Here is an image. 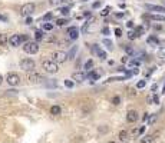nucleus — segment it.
Instances as JSON below:
<instances>
[{"mask_svg": "<svg viewBox=\"0 0 165 143\" xmlns=\"http://www.w3.org/2000/svg\"><path fill=\"white\" fill-rule=\"evenodd\" d=\"M23 50L29 54H36L39 52V44H37V42H26Z\"/></svg>", "mask_w": 165, "mask_h": 143, "instance_id": "obj_1", "label": "nucleus"}, {"mask_svg": "<svg viewBox=\"0 0 165 143\" xmlns=\"http://www.w3.org/2000/svg\"><path fill=\"white\" fill-rule=\"evenodd\" d=\"M42 64H43V69L48 72V73H58V70H59L58 63L53 62V60H45Z\"/></svg>", "mask_w": 165, "mask_h": 143, "instance_id": "obj_2", "label": "nucleus"}, {"mask_svg": "<svg viewBox=\"0 0 165 143\" xmlns=\"http://www.w3.org/2000/svg\"><path fill=\"white\" fill-rule=\"evenodd\" d=\"M35 66H36V63H35L32 59H23V60L20 62V67H22L25 72H33Z\"/></svg>", "mask_w": 165, "mask_h": 143, "instance_id": "obj_3", "label": "nucleus"}, {"mask_svg": "<svg viewBox=\"0 0 165 143\" xmlns=\"http://www.w3.org/2000/svg\"><path fill=\"white\" fill-rule=\"evenodd\" d=\"M35 11V4L33 3H26L22 6V9H20V14L22 16H30V14Z\"/></svg>", "mask_w": 165, "mask_h": 143, "instance_id": "obj_4", "label": "nucleus"}, {"mask_svg": "<svg viewBox=\"0 0 165 143\" xmlns=\"http://www.w3.org/2000/svg\"><path fill=\"white\" fill-rule=\"evenodd\" d=\"M27 80L30 83H40L42 80H45V77L40 75V73H36V72H30L29 76H27Z\"/></svg>", "mask_w": 165, "mask_h": 143, "instance_id": "obj_5", "label": "nucleus"}, {"mask_svg": "<svg viewBox=\"0 0 165 143\" xmlns=\"http://www.w3.org/2000/svg\"><path fill=\"white\" fill-rule=\"evenodd\" d=\"M6 80H7L9 85H12V86H17L19 83H20V76H19L17 73H9L7 77H6Z\"/></svg>", "mask_w": 165, "mask_h": 143, "instance_id": "obj_6", "label": "nucleus"}, {"mask_svg": "<svg viewBox=\"0 0 165 143\" xmlns=\"http://www.w3.org/2000/svg\"><path fill=\"white\" fill-rule=\"evenodd\" d=\"M52 60L56 62V63H62V62H65L66 59H68V54L65 53V52H55V53L52 54Z\"/></svg>", "mask_w": 165, "mask_h": 143, "instance_id": "obj_7", "label": "nucleus"}, {"mask_svg": "<svg viewBox=\"0 0 165 143\" xmlns=\"http://www.w3.org/2000/svg\"><path fill=\"white\" fill-rule=\"evenodd\" d=\"M7 42L10 43V46H13V47L20 46V44H22V40H20V34H13V36H10Z\"/></svg>", "mask_w": 165, "mask_h": 143, "instance_id": "obj_8", "label": "nucleus"}, {"mask_svg": "<svg viewBox=\"0 0 165 143\" xmlns=\"http://www.w3.org/2000/svg\"><path fill=\"white\" fill-rule=\"evenodd\" d=\"M68 34H69V39L72 40H76L79 37V29L76 26H72V27L68 29Z\"/></svg>", "mask_w": 165, "mask_h": 143, "instance_id": "obj_9", "label": "nucleus"}, {"mask_svg": "<svg viewBox=\"0 0 165 143\" xmlns=\"http://www.w3.org/2000/svg\"><path fill=\"white\" fill-rule=\"evenodd\" d=\"M145 9L151 11H158V13H165L164 6H155V4H145Z\"/></svg>", "mask_w": 165, "mask_h": 143, "instance_id": "obj_10", "label": "nucleus"}, {"mask_svg": "<svg viewBox=\"0 0 165 143\" xmlns=\"http://www.w3.org/2000/svg\"><path fill=\"white\" fill-rule=\"evenodd\" d=\"M126 120H128L129 123H135V122L138 120V112L136 110H129L128 113H126Z\"/></svg>", "mask_w": 165, "mask_h": 143, "instance_id": "obj_11", "label": "nucleus"}, {"mask_svg": "<svg viewBox=\"0 0 165 143\" xmlns=\"http://www.w3.org/2000/svg\"><path fill=\"white\" fill-rule=\"evenodd\" d=\"M144 19H149L154 21H165V16H162V14H145Z\"/></svg>", "mask_w": 165, "mask_h": 143, "instance_id": "obj_12", "label": "nucleus"}, {"mask_svg": "<svg viewBox=\"0 0 165 143\" xmlns=\"http://www.w3.org/2000/svg\"><path fill=\"white\" fill-rule=\"evenodd\" d=\"M85 79H86V75L82 73V72H75L73 75H72V80H75V82H78V83L83 82Z\"/></svg>", "mask_w": 165, "mask_h": 143, "instance_id": "obj_13", "label": "nucleus"}, {"mask_svg": "<svg viewBox=\"0 0 165 143\" xmlns=\"http://www.w3.org/2000/svg\"><path fill=\"white\" fill-rule=\"evenodd\" d=\"M155 136H158L157 133H155V135H145V136H142L141 140H139V143H154Z\"/></svg>", "mask_w": 165, "mask_h": 143, "instance_id": "obj_14", "label": "nucleus"}, {"mask_svg": "<svg viewBox=\"0 0 165 143\" xmlns=\"http://www.w3.org/2000/svg\"><path fill=\"white\" fill-rule=\"evenodd\" d=\"M118 139H119V142H121V143H128V140H129L128 132H126V130H121L119 135H118Z\"/></svg>", "mask_w": 165, "mask_h": 143, "instance_id": "obj_15", "label": "nucleus"}, {"mask_svg": "<svg viewBox=\"0 0 165 143\" xmlns=\"http://www.w3.org/2000/svg\"><path fill=\"white\" fill-rule=\"evenodd\" d=\"M148 43H149L151 46H158L159 44V39H158L157 36H149L148 37Z\"/></svg>", "mask_w": 165, "mask_h": 143, "instance_id": "obj_16", "label": "nucleus"}, {"mask_svg": "<svg viewBox=\"0 0 165 143\" xmlns=\"http://www.w3.org/2000/svg\"><path fill=\"white\" fill-rule=\"evenodd\" d=\"M86 77H88V79H92V82H95V80H98V79H99V75L96 73V72H88Z\"/></svg>", "mask_w": 165, "mask_h": 143, "instance_id": "obj_17", "label": "nucleus"}, {"mask_svg": "<svg viewBox=\"0 0 165 143\" xmlns=\"http://www.w3.org/2000/svg\"><path fill=\"white\" fill-rule=\"evenodd\" d=\"M50 113L53 114V116H58V114H60V113H62V109H60V106H52Z\"/></svg>", "mask_w": 165, "mask_h": 143, "instance_id": "obj_18", "label": "nucleus"}, {"mask_svg": "<svg viewBox=\"0 0 165 143\" xmlns=\"http://www.w3.org/2000/svg\"><path fill=\"white\" fill-rule=\"evenodd\" d=\"M43 37H45V34H43V32H42V30H36V32H35V39H36V42L43 40Z\"/></svg>", "mask_w": 165, "mask_h": 143, "instance_id": "obj_19", "label": "nucleus"}, {"mask_svg": "<svg viewBox=\"0 0 165 143\" xmlns=\"http://www.w3.org/2000/svg\"><path fill=\"white\" fill-rule=\"evenodd\" d=\"M52 6H58V4H62V3H68V2H72V0H49Z\"/></svg>", "mask_w": 165, "mask_h": 143, "instance_id": "obj_20", "label": "nucleus"}, {"mask_svg": "<svg viewBox=\"0 0 165 143\" xmlns=\"http://www.w3.org/2000/svg\"><path fill=\"white\" fill-rule=\"evenodd\" d=\"M76 50H78V47H76V46L72 47V50H70L69 53H68V59H73V56L76 54Z\"/></svg>", "mask_w": 165, "mask_h": 143, "instance_id": "obj_21", "label": "nucleus"}, {"mask_svg": "<svg viewBox=\"0 0 165 143\" xmlns=\"http://www.w3.org/2000/svg\"><path fill=\"white\" fill-rule=\"evenodd\" d=\"M7 36L6 34H0V46H4L6 43H7Z\"/></svg>", "mask_w": 165, "mask_h": 143, "instance_id": "obj_22", "label": "nucleus"}, {"mask_svg": "<svg viewBox=\"0 0 165 143\" xmlns=\"http://www.w3.org/2000/svg\"><path fill=\"white\" fill-rule=\"evenodd\" d=\"M96 54L99 56V59H101V60H106V53H105L103 50H99V52H98Z\"/></svg>", "mask_w": 165, "mask_h": 143, "instance_id": "obj_23", "label": "nucleus"}, {"mask_svg": "<svg viewBox=\"0 0 165 143\" xmlns=\"http://www.w3.org/2000/svg\"><path fill=\"white\" fill-rule=\"evenodd\" d=\"M66 23H68V19H58L56 20V25L58 26H65Z\"/></svg>", "mask_w": 165, "mask_h": 143, "instance_id": "obj_24", "label": "nucleus"}, {"mask_svg": "<svg viewBox=\"0 0 165 143\" xmlns=\"http://www.w3.org/2000/svg\"><path fill=\"white\" fill-rule=\"evenodd\" d=\"M52 29H53V25H52V23H45L43 25V30H46V32H50Z\"/></svg>", "mask_w": 165, "mask_h": 143, "instance_id": "obj_25", "label": "nucleus"}, {"mask_svg": "<svg viewBox=\"0 0 165 143\" xmlns=\"http://www.w3.org/2000/svg\"><path fill=\"white\" fill-rule=\"evenodd\" d=\"M155 120H157V114H151L149 119H148V123H149V125L152 126V125L155 123Z\"/></svg>", "mask_w": 165, "mask_h": 143, "instance_id": "obj_26", "label": "nucleus"}, {"mask_svg": "<svg viewBox=\"0 0 165 143\" xmlns=\"http://www.w3.org/2000/svg\"><path fill=\"white\" fill-rule=\"evenodd\" d=\"M135 33L138 36L144 34V27H142V26H136V27H135Z\"/></svg>", "mask_w": 165, "mask_h": 143, "instance_id": "obj_27", "label": "nucleus"}, {"mask_svg": "<svg viewBox=\"0 0 165 143\" xmlns=\"http://www.w3.org/2000/svg\"><path fill=\"white\" fill-rule=\"evenodd\" d=\"M145 86H147V80H139V82L136 83V87H138V89H142Z\"/></svg>", "mask_w": 165, "mask_h": 143, "instance_id": "obj_28", "label": "nucleus"}, {"mask_svg": "<svg viewBox=\"0 0 165 143\" xmlns=\"http://www.w3.org/2000/svg\"><path fill=\"white\" fill-rule=\"evenodd\" d=\"M92 67H93V62L92 60H88L86 63H85V69H86V70H91Z\"/></svg>", "mask_w": 165, "mask_h": 143, "instance_id": "obj_29", "label": "nucleus"}, {"mask_svg": "<svg viewBox=\"0 0 165 143\" xmlns=\"http://www.w3.org/2000/svg\"><path fill=\"white\" fill-rule=\"evenodd\" d=\"M124 49H125V52L128 54H132L134 56V47H131V46H124Z\"/></svg>", "mask_w": 165, "mask_h": 143, "instance_id": "obj_30", "label": "nucleus"}, {"mask_svg": "<svg viewBox=\"0 0 165 143\" xmlns=\"http://www.w3.org/2000/svg\"><path fill=\"white\" fill-rule=\"evenodd\" d=\"M136 66H139V60H131L129 62V67H136Z\"/></svg>", "mask_w": 165, "mask_h": 143, "instance_id": "obj_31", "label": "nucleus"}, {"mask_svg": "<svg viewBox=\"0 0 165 143\" xmlns=\"http://www.w3.org/2000/svg\"><path fill=\"white\" fill-rule=\"evenodd\" d=\"M128 37H129L131 40H134V39H136V37H139V36L136 34L135 30H134V32H129V33H128Z\"/></svg>", "mask_w": 165, "mask_h": 143, "instance_id": "obj_32", "label": "nucleus"}, {"mask_svg": "<svg viewBox=\"0 0 165 143\" xmlns=\"http://www.w3.org/2000/svg\"><path fill=\"white\" fill-rule=\"evenodd\" d=\"M65 86L66 87H69V89H72L75 86V82H72V80H65Z\"/></svg>", "mask_w": 165, "mask_h": 143, "instance_id": "obj_33", "label": "nucleus"}, {"mask_svg": "<svg viewBox=\"0 0 165 143\" xmlns=\"http://www.w3.org/2000/svg\"><path fill=\"white\" fill-rule=\"evenodd\" d=\"M59 11H60L63 16H68V14H69V7H62V9H60Z\"/></svg>", "mask_w": 165, "mask_h": 143, "instance_id": "obj_34", "label": "nucleus"}, {"mask_svg": "<svg viewBox=\"0 0 165 143\" xmlns=\"http://www.w3.org/2000/svg\"><path fill=\"white\" fill-rule=\"evenodd\" d=\"M109 11H111V7L108 6V7H105V9L101 11V14H102V16H108V14H109Z\"/></svg>", "mask_w": 165, "mask_h": 143, "instance_id": "obj_35", "label": "nucleus"}, {"mask_svg": "<svg viewBox=\"0 0 165 143\" xmlns=\"http://www.w3.org/2000/svg\"><path fill=\"white\" fill-rule=\"evenodd\" d=\"M52 17H53V13H46V14L43 16V20H45V21H49Z\"/></svg>", "mask_w": 165, "mask_h": 143, "instance_id": "obj_36", "label": "nucleus"}, {"mask_svg": "<svg viewBox=\"0 0 165 143\" xmlns=\"http://www.w3.org/2000/svg\"><path fill=\"white\" fill-rule=\"evenodd\" d=\"M112 103H114L115 106H116V104H119V103H121V97H119V96H115L114 99H112Z\"/></svg>", "mask_w": 165, "mask_h": 143, "instance_id": "obj_37", "label": "nucleus"}, {"mask_svg": "<svg viewBox=\"0 0 165 143\" xmlns=\"http://www.w3.org/2000/svg\"><path fill=\"white\" fill-rule=\"evenodd\" d=\"M103 44H106V47H108V49H112V42H111V40L105 39V40H103Z\"/></svg>", "mask_w": 165, "mask_h": 143, "instance_id": "obj_38", "label": "nucleus"}, {"mask_svg": "<svg viewBox=\"0 0 165 143\" xmlns=\"http://www.w3.org/2000/svg\"><path fill=\"white\" fill-rule=\"evenodd\" d=\"M115 36H118V37H121V36H122V30L119 27L115 29Z\"/></svg>", "mask_w": 165, "mask_h": 143, "instance_id": "obj_39", "label": "nucleus"}, {"mask_svg": "<svg viewBox=\"0 0 165 143\" xmlns=\"http://www.w3.org/2000/svg\"><path fill=\"white\" fill-rule=\"evenodd\" d=\"M20 40H22V43L23 42H29V37H27V36H26V34H20Z\"/></svg>", "mask_w": 165, "mask_h": 143, "instance_id": "obj_40", "label": "nucleus"}, {"mask_svg": "<svg viewBox=\"0 0 165 143\" xmlns=\"http://www.w3.org/2000/svg\"><path fill=\"white\" fill-rule=\"evenodd\" d=\"M111 33V30H109V27H103L102 29V34H105V36H108Z\"/></svg>", "mask_w": 165, "mask_h": 143, "instance_id": "obj_41", "label": "nucleus"}, {"mask_svg": "<svg viewBox=\"0 0 165 143\" xmlns=\"http://www.w3.org/2000/svg\"><path fill=\"white\" fill-rule=\"evenodd\" d=\"M159 56H161L162 59H165V47H162V49L159 50Z\"/></svg>", "mask_w": 165, "mask_h": 143, "instance_id": "obj_42", "label": "nucleus"}, {"mask_svg": "<svg viewBox=\"0 0 165 143\" xmlns=\"http://www.w3.org/2000/svg\"><path fill=\"white\" fill-rule=\"evenodd\" d=\"M99 50H101V49H99V47L96 46V44H93V46H92V52H93V53H98Z\"/></svg>", "mask_w": 165, "mask_h": 143, "instance_id": "obj_43", "label": "nucleus"}, {"mask_svg": "<svg viewBox=\"0 0 165 143\" xmlns=\"http://www.w3.org/2000/svg\"><path fill=\"white\" fill-rule=\"evenodd\" d=\"M148 119H149V113H147V112H145V113H144V116H142V120L147 122Z\"/></svg>", "mask_w": 165, "mask_h": 143, "instance_id": "obj_44", "label": "nucleus"}, {"mask_svg": "<svg viewBox=\"0 0 165 143\" xmlns=\"http://www.w3.org/2000/svg\"><path fill=\"white\" fill-rule=\"evenodd\" d=\"M152 102H154V103H159V97L157 96V94H155V96H152Z\"/></svg>", "mask_w": 165, "mask_h": 143, "instance_id": "obj_45", "label": "nucleus"}, {"mask_svg": "<svg viewBox=\"0 0 165 143\" xmlns=\"http://www.w3.org/2000/svg\"><path fill=\"white\" fill-rule=\"evenodd\" d=\"M33 23V19L30 17V16H27V19H26V25H32Z\"/></svg>", "mask_w": 165, "mask_h": 143, "instance_id": "obj_46", "label": "nucleus"}, {"mask_svg": "<svg viewBox=\"0 0 165 143\" xmlns=\"http://www.w3.org/2000/svg\"><path fill=\"white\" fill-rule=\"evenodd\" d=\"M88 26H89V23L86 21V23L83 25V27H82V32H83V33H86V30H88Z\"/></svg>", "mask_w": 165, "mask_h": 143, "instance_id": "obj_47", "label": "nucleus"}, {"mask_svg": "<svg viewBox=\"0 0 165 143\" xmlns=\"http://www.w3.org/2000/svg\"><path fill=\"white\" fill-rule=\"evenodd\" d=\"M144 132H145V126H142L141 129H138V133H139V135H142Z\"/></svg>", "mask_w": 165, "mask_h": 143, "instance_id": "obj_48", "label": "nucleus"}, {"mask_svg": "<svg viewBox=\"0 0 165 143\" xmlns=\"http://www.w3.org/2000/svg\"><path fill=\"white\" fill-rule=\"evenodd\" d=\"M99 6H101V2H95V3H93V9H98Z\"/></svg>", "mask_w": 165, "mask_h": 143, "instance_id": "obj_49", "label": "nucleus"}, {"mask_svg": "<svg viewBox=\"0 0 165 143\" xmlns=\"http://www.w3.org/2000/svg\"><path fill=\"white\" fill-rule=\"evenodd\" d=\"M148 103H149V104H152V96H148Z\"/></svg>", "mask_w": 165, "mask_h": 143, "instance_id": "obj_50", "label": "nucleus"}, {"mask_svg": "<svg viewBox=\"0 0 165 143\" xmlns=\"http://www.w3.org/2000/svg\"><path fill=\"white\" fill-rule=\"evenodd\" d=\"M126 26H128L129 29H132V27H134V23H132V21H128V25H126Z\"/></svg>", "mask_w": 165, "mask_h": 143, "instance_id": "obj_51", "label": "nucleus"}, {"mask_svg": "<svg viewBox=\"0 0 165 143\" xmlns=\"http://www.w3.org/2000/svg\"><path fill=\"white\" fill-rule=\"evenodd\" d=\"M124 16H125V13H118L116 14V17H124Z\"/></svg>", "mask_w": 165, "mask_h": 143, "instance_id": "obj_52", "label": "nucleus"}, {"mask_svg": "<svg viewBox=\"0 0 165 143\" xmlns=\"http://www.w3.org/2000/svg\"><path fill=\"white\" fill-rule=\"evenodd\" d=\"M106 143H116L115 140H109V142H106Z\"/></svg>", "mask_w": 165, "mask_h": 143, "instance_id": "obj_53", "label": "nucleus"}, {"mask_svg": "<svg viewBox=\"0 0 165 143\" xmlns=\"http://www.w3.org/2000/svg\"><path fill=\"white\" fill-rule=\"evenodd\" d=\"M2 82H3V77H2V76H0V85H2Z\"/></svg>", "mask_w": 165, "mask_h": 143, "instance_id": "obj_54", "label": "nucleus"}, {"mask_svg": "<svg viewBox=\"0 0 165 143\" xmlns=\"http://www.w3.org/2000/svg\"><path fill=\"white\" fill-rule=\"evenodd\" d=\"M2 19H3V16H2V14H0V20H2Z\"/></svg>", "mask_w": 165, "mask_h": 143, "instance_id": "obj_55", "label": "nucleus"}, {"mask_svg": "<svg viewBox=\"0 0 165 143\" xmlns=\"http://www.w3.org/2000/svg\"><path fill=\"white\" fill-rule=\"evenodd\" d=\"M82 2H86V0H82Z\"/></svg>", "mask_w": 165, "mask_h": 143, "instance_id": "obj_56", "label": "nucleus"}]
</instances>
